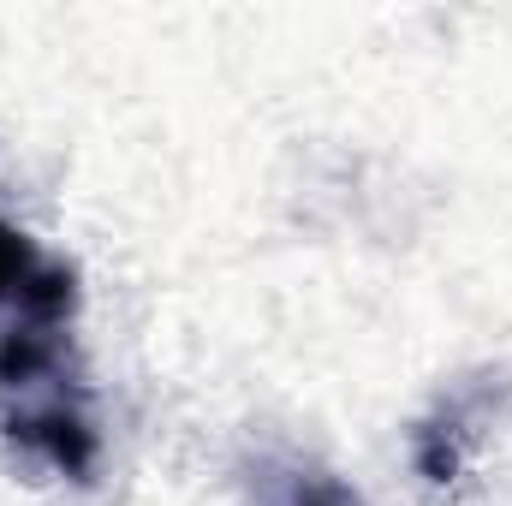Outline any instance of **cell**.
<instances>
[{
	"label": "cell",
	"mask_w": 512,
	"mask_h": 506,
	"mask_svg": "<svg viewBox=\"0 0 512 506\" xmlns=\"http://www.w3.org/2000/svg\"><path fill=\"white\" fill-rule=\"evenodd\" d=\"M54 381L12 393L6 435H12L24 453L48 459L60 477H90V471H96V429H90V417L78 411V399H72L66 387H54Z\"/></svg>",
	"instance_id": "cell-1"
},
{
	"label": "cell",
	"mask_w": 512,
	"mask_h": 506,
	"mask_svg": "<svg viewBox=\"0 0 512 506\" xmlns=\"http://www.w3.org/2000/svg\"><path fill=\"white\" fill-rule=\"evenodd\" d=\"M42 274H48V256L36 251L18 227L0 221V304H18V310H24V298L36 292Z\"/></svg>",
	"instance_id": "cell-2"
},
{
	"label": "cell",
	"mask_w": 512,
	"mask_h": 506,
	"mask_svg": "<svg viewBox=\"0 0 512 506\" xmlns=\"http://www.w3.org/2000/svg\"><path fill=\"white\" fill-rule=\"evenodd\" d=\"M298 506H340V501H298Z\"/></svg>",
	"instance_id": "cell-3"
}]
</instances>
